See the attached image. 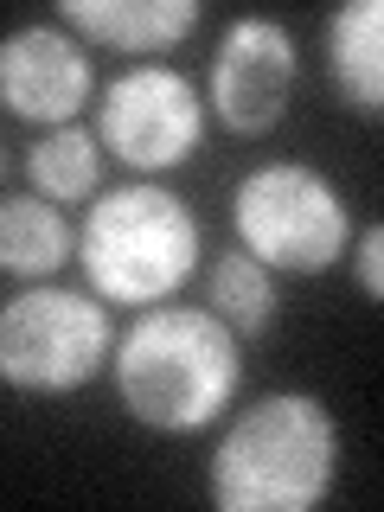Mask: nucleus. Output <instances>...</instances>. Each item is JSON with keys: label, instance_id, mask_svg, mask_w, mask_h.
Here are the masks:
<instances>
[{"label": "nucleus", "instance_id": "nucleus-7", "mask_svg": "<svg viewBox=\"0 0 384 512\" xmlns=\"http://www.w3.org/2000/svg\"><path fill=\"white\" fill-rule=\"evenodd\" d=\"M295 90V39L282 20L244 13L224 26L218 58H212V109L231 135H269L288 116Z\"/></svg>", "mask_w": 384, "mask_h": 512}, {"label": "nucleus", "instance_id": "nucleus-4", "mask_svg": "<svg viewBox=\"0 0 384 512\" xmlns=\"http://www.w3.org/2000/svg\"><path fill=\"white\" fill-rule=\"evenodd\" d=\"M231 224L263 269H295V276H320L333 269L352 244V218L340 186L320 167L301 160H269L237 180L231 192Z\"/></svg>", "mask_w": 384, "mask_h": 512}, {"label": "nucleus", "instance_id": "nucleus-5", "mask_svg": "<svg viewBox=\"0 0 384 512\" xmlns=\"http://www.w3.org/2000/svg\"><path fill=\"white\" fill-rule=\"evenodd\" d=\"M109 308L77 288L32 282L13 301H0V378L13 391L64 397L90 384L109 359Z\"/></svg>", "mask_w": 384, "mask_h": 512}, {"label": "nucleus", "instance_id": "nucleus-14", "mask_svg": "<svg viewBox=\"0 0 384 512\" xmlns=\"http://www.w3.org/2000/svg\"><path fill=\"white\" fill-rule=\"evenodd\" d=\"M352 269H359L365 301H378L384 295V224H365V231H359V256H352Z\"/></svg>", "mask_w": 384, "mask_h": 512}, {"label": "nucleus", "instance_id": "nucleus-11", "mask_svg": "<svg viewBox=\"0 0 384 512\" xmlns=\"http://www.w3.org/2000/svg\"><path fill=\"white\" fill-rule=\"evenodd\" d=\"M77 231L64 224V212L39 192H13L0 199V269L20 282H52L58 263L71 256Z\"/></svg>", "mask_w": 384, "mask_h": 512}, {"label": "nucleus", "instance_id": "nucleus-2", "mask_svg": "<svg viewBox=\"0 0 384 512\" xmlns=\"http://www.w3.org/2000/svg\"><path fill=\"white\" fill-rule=\"evenodd\" d=\"M340 474V429L320 397L269 391L212 448L218 512H314Z\"/></svg>", "mask_w": 384, "mask_h": 512}, {"label": "nucleus", "instance_id": "nucleus-8", "mask_svg": "<svg viewBox=\"0 0 384 512\" xmlns=\"http://www.w3.org/2000/svg\"><path fill=\"white\" fill-rule=\"evenodd\" d=\"M96 71L90 52L58 26H20L0 39V103L20 122H77V109L90 103Z\"/></svg>", "mask_w": 384, "mask_h": 512}, {"label": "nucleus", "instance_id": "nucleus-1", "mask_svg": "<svg viewBox=\"0 0 384 512\" xmlns=\"http://www.w3.org/2000/svg\"><path fill=\"white\" fill-rule=\"evenodd\" d=\"M237 333L212 308H148L116 340V391L141 429L192 436L237 397Z\"/></svg>", "mask_w": 384, "mask_h": 512}, {"label": "nucleus", "instance_id": "nucleus-10", "mask_svg": "<svg viewBox=\"0 0 384 512\" xmlns=\"http://www.w3.org/2000/svg\"><path fill=\"white\" fill-rule=\"evenodd\" d=\"M327 71L346 109L378 122L384 109V0H346L327 20Z\"/></svg>", "mask_w": 384, "mask_h": 512}, {"label": "nucleus", "instance_id": "nucleus-12", "mask_svg": "<svg viewBox=\"0 0 384 512\" xmlns=\"http://www.w3.org/2000/svg\"><path fill=\"white\" fill-rule=\"evenodd\" d=\"M26 173H32V186H39V199H52V205L96 199V180H103V141H96L90 128L64 122L26 154Z\"/></svg>", "mask_w": 384, "mask_h": 512}, {"label": "nucleus", "instance_id": "nucleus-13", "mask_svg": "<svg viewBox=\"0 0 384 512\" xmlns=\"http://www.w3.org/2000/svg\"><path fill=\"white\" fill-rule=\"evenodd\" d=\"M205 301L231 333H263L276 320V269H263L250 250H231L205 269Z\"/></svg>", "mask_w": 384, "mask_h": 512}, {"label": "nucleus", "instance_id": "nucleus-3", "mask_svg": "<svg viewBox=\"0 0 384 512\" xmlns=\"http://www.w3.org/2000/svg\"><path fill=\"white\" fill-rule=\"evenodd\" d=\"M84 276L116 308H154L199 269V218L186 212L180 192L154 180L109 186L84 212L77 231Z\"/></svg>", "mask_w": 384, "mask_h": 512}, {"label": "nucleus", "instance_id": "nucleus-9", "mask_svg": "<svg viewBox=\"0 0 384 512\" xmlns=\"http://www.w3.org/2000/svg\"><path fill=\"white\" fill-rule=\"evenodd\" d=\"M58 13L109 52H167L199 26V0H64Z\"/></svg>", "mask_w": 384, "mask_h": 512}, {"label": "nucleus", "instance_id": "nucleus-6", "mask_svg": "<svg viewBox=\"0 0 384 512\" xmlns=\"http://www.w3.org/2000/svg\"><path fill=\"white\" fill-rule=\"evenodd\" d=\"M205 103L199 84L180 77L173 64H135L103 90V148L135 173H167L199 148Z\"/></svg>", "mask_w": 384, "mask_h": 512}]
</instances>
